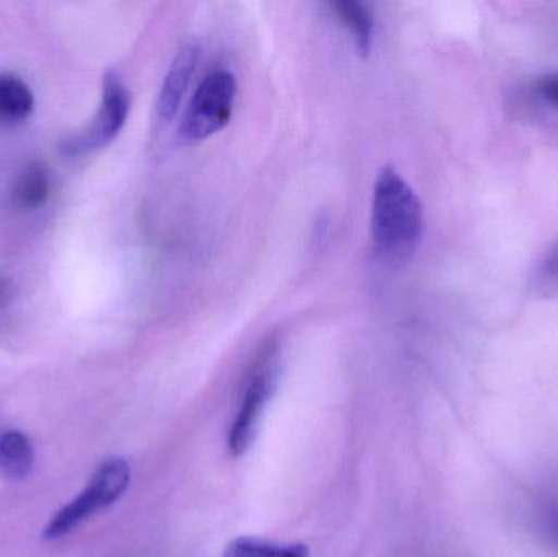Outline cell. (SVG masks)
Segmentation results:
<instances>
[{"mask_svg": "<svg viewBox=\"0 0 558 557\" xmlns=\"http://www.w3.org/2000/svg\"><path fill=\"white\" fill-rule=\"evenodd\" d=\"M199 55H202V48L198 43L192 41L186 43L173 59L172 65L163 78L159 101H157V111L163 120H170L179 110L180 104L185 98L186 88L190 87V82L195 74Z\"/></svg>", "mask_w": 558, "mask_h": 557, "instance_id": "obj_6", "label": "cell"}, {"mask_svg": "<svg viewBox=\"0 0 558 557\" xmlns=\"http://www.w3.org/2000/svg\"><path fill=\"white\" fill-rule=\"evenodd\" d=\"M238 85L226 69L209 72L193 94L182 121L180 136L189 143H199L221 131L234 111Z\"/></svg>", "mask_w": 558, "mask_h": 557, "instance_id": "obj_3", "label": "cell"}, {"mask_svg": "<svg viewBox=\"0 0 558 557\" xmlns=\"http://www.w3.org/2000/svg\"><path fill=\"white\" fill-rule=\"evenodd\" d=\"M131 483V468L123 458L105 461L92 474L90 481L74 500L62 507L46 525L43 538L54 542L74 532L95 513L108 509L121 499Z\"/></svg>", "mask_w": 558, "mask_h": 557, "instance_id": "obj_2", "label": "cell"}, {"mask_svg": "<svg viewBox=\"0 0 558 557\" xmlns=\"http://www.w3.org/2000/svg\"><path fill=\"white\" fill-rule=\"evenodd\" d=\"M130 92L114 71H108L104 78V98L94 121L81 133L68 137L61 144L68 156L94 153L110 144L123 130L130 114Z\"/></svg>", "mask_w": 558, "mask_h": 557, "instance_id": "obj_4", "label": "cell"}, {"mask_svg": "<svg viewBox=\"0 0 558 557\" xmlns=\"http://www.w3.org/2000/svg\"><path fill=\"white\" fill-rule=\"evenodd\" d=\"M534 287L543 293L558 291V244L546 252L536 270H534Z\"/></svg>", "mask_w": 558, "mask_h": 557, "instance_id": "obj_12", "label": "cell"}, {"mask_svg": "<svg viewBox=\"0 0 558 557\" xmlns=\"http://www.w3.org/2000/svg\"><path fill=\"white\" fill-rule=\"evenodd\" d=\"M531 94L547 107L558 110V74L544 75L531 84Z\"/></svg>", "mask_w": 558, "mask_h": 557, "instance_id": "obj_13", "label": "cell"}, {"mask_svg": "<svg viewBox=\"0 0 558 557\" xmlns=\"http://www.w3.org/2000/svg\"><path fill=\"white\" fill-rule=\"evenodd\" d=\"M423 226V206L409 182L392 167L380 170L371 206L377 254L390 264H405L422 241Z\"/></svg>", "mask_w": 558, "mask_h": 557, "instance_id": "obj_1", "label": "cell"}, {"mask_svg": "<svg viewBox=\"0 0 558 557\" xmlns=\"http://www.w3.org/2000/svg\"><path fill=\"white\" fill-rule=\"evenodd\" d=\"M35 468V450L23 432L0 435V474L12 483H22Z\"/></svg>", "mask_w": 558, "mask_h": 557, "instance_id": "obj_7", "label": "cell"}, {"mask_svg": "<svg viewBox=\"0 0 558 557\" xmlns=\"http://www.w3.org/2000/svg\"><path fill=\"white\" fill-rule=\"evenodd\" d=\"M307 546L301 543H275L242 536L226 548L225 557H307Z\"/></svg>", "mask_w": 558, "mask_h": 557, "instance_id": "obj_11", "label": "cell"}, {"mask_svg": "<svg viewBox=\"0 0 558 557\" xmlns=\"http://www.w3.org/2000/svg\"><path fill=\"white\" fill-rule=\"evenodd\" d=\"M51 183L48 172L39 164L25 167L13 182L12 196L16 205L26 211H35L48 203Z\"/></svg>", "mask_w": 558, "mask_h": 557, "instance_id": "obj_9", "label": "cell"}, {"mask_svg": "<svg viewBox=\"0 0 558 557\" xmlns=\"http://www.w3.org/2000/svg\"><path fill=\"white\" fill-rule=\"evenodd\" d=\"M35 97L25 81L0 74V123H20L32 114Z\"/></svg>", "mask_w": 558, "mask_h": 557, "instance_id": "obj_8", "label": "cell"}, {"mask_svg": "<svg viewBox=\"0 0 558 557\" xmlns=\"http://www.w3.org/2000/svg\"><path fill=\"white\" fill-rule=\"evenodd\" d=\"M333 9L337 10V15L353 36L357 51L361 55H369L374 38V20L369 9L364 3L354 2V0H341V2L333 3Z\"/></svg>", "mask_w": 558, "mask_h": 557, "instance_id": "obj_10", "label": "cell"}, {"mask_svg": "<svg viewBox=\"0 0 558 557\" xmlns=\"http://www.w3.org/2000/svg\"><path fill=\"white\" fill-rule=\"evenodd\" d=\"M277 355L268 352L248 382L241 408L229 432V451L234 457H241L254 444L262 415L277 388Z\"/></svg>", "mask_w": 558, "mask_h": 557, "instance_id": "obj_5", "label": "cell"}]
</instances>
